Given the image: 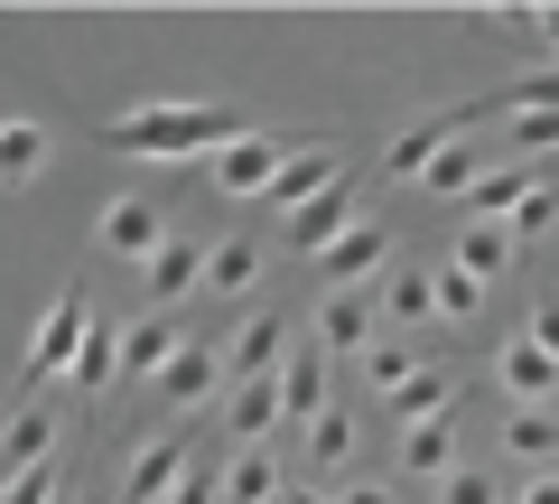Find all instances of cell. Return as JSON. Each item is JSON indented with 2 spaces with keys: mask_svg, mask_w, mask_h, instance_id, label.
Returning a JSON list of instances; mask_svg holds the SVG:
<instances>
[{
  "mask_svg": "<svg viewBox=\"0 0 559 504\" xmlns=\"http://www.w3.org/2000/svg\"><path fill=\"white\" fill-rule=\"evenodd\" d=\"M550 215H559V187H540V197L513 215V234H522V243H532V234H550Z\"/></svg>",
  "mask_w": 559,
  "mask_h": 504,
  "instance_id": "d590c367",
  "label": "cell"
},
{
  "mask_svg": "<svg viewBox=\"0 0 559 504\" xmlns=\"http://www.w3.org/2000/svg\"><path fill=\"white\" fill-rule=\"evenodd\" d=\"M252 281H261V243H252V234H224L215 262H205V290H224V300H234V290H252Z\"/></svg>",
  "mask_w": 559,
  "mask_h": 504,
  "instance_id": "d4e9b609",
  "label": "cell"
},
{
  "mask_svg": "<svg viewBox=\"0 0 559 504\" xmlns=\"http://www.w3.org/2000/svg\"><path fill=\"white\" fill-rule=\"evenodd\" d=\"M513 150H559V113H522L513 121Z\"/></svg>",
  "mask_w": 559,
  "mask_h": 504,
  "instance_id": "e575fe53",
  "label": "cell"
},
{
  "mask_svg": "<svg viewBox=\"0 0 559 504\" xmlns=\"http://www.w3.org/2000/svg\"><path fill=\"white\" fill-rule=\"evenodd\" d=\"M252 121L234 113V103H140V113H121L103 141L121 150V160H215V150H234Z\"/></svg>",
  "mask_w": 559,
  "mask_h": 504,
  "instance_id": "6da1fadb",
  "label": "cell"
},
{
  "mask_svg": "<svg viewBox=\"0 0 559 504\" xmlns=\"http://www.w3.org/2000/svg\"><path fill=\"white\" fill-rule=\"evenodd\" d=\"M532 337H540V345H550V355H559V300H540V318H532Z\"/></svg>",
  "mask_w": 559,
  "mask_h": 504,
  "instance_id": "74e56055",
  "label": "cell"
},
{
  "mask_svg": "<svg viewBox=\"0 0 559 504\" xmlns=\"http://www.w3.org/2000/svg\"><path fill=\"white\" fill-rule=\"evenodd\" d=\"M280 364H289V318H280V308L242 318V327H234V374L252 384V374H280Z\"/></svg>",
  "mask_w": 559,
  "mask_h": 504,
  "instance_id": "5bb4252c",
  "label": "cell"
},
{
  "mask_svg": "<svg viewBox=\"0 0 559 504\" xmlns=\"http://www.w3.org/2000/svg\"><path fill=\"white\" fill-rule=\"evenodd\" d=\"M503 448H513V458H550L559 421H550V411H513V421H503Z\"/></svg>",
  "mask_w": 559,
  "mask_h": 504,
  "instance_id": "f1b7e54d",
  "label": "cell"
},
{
  "mask_svg": "<svg viewBox=\"0 0 559 504\" xmlns=\"http://www.w3.org/2000/svg\"><path fill=\"white\" fill-rule=\"evenodd\" d=\"M411 374H419V355H411V345H373V355H364V384H373V392H401Z\"/></svg>",
  "mask_w": 559,
  "mask_h": 504,
  "instance_id": "4dcf8cb0",
  "label": "cell"
},
{
  "mask_svg": "<svg viewBox=\"0 0 559 504\" xmlns=\"http://www.w3.org/2000/svg\"><path fill=\"white\" fill-rule=\"evenodd\" d=\"M439 504H503V495H495L485 467H457V477H439Z\"/></svg>",
  "mask_w": 559,
  "mask_h": 504,
  "instance_id": "d6a6232c",
  "label": "cell"
},
{
  "mask_svg": "<svg viewBox=\"0 0 559 504\" xmlns=\"http://www.w3.org/2000/svg\"><path fill=\"white\" fill-rule=\"evenodd\" d=\"M495 384L513 392V411H540V402L559 392V355H550L540 337H513V345L495 355Z\"/></svg>",
  "mask_w": 559,
  "mask_h": 504,
  "instance_id": "52a82bcc",
  "label": "cell"
},
{
  "mask_svg": "<svg viewBox=\"0 0 559 504\" xmlns=\"http://www.w3.org/2000/svg\"><path fill=\"white\" fill-rule=\"evenodd\" d=\"M187 467H197V458H187V439H150L131 458V477H121V504H168L187 485Z\"/></svg>",
  "mask_w": 559,
  "mask_h": 504,
  "instance_id": "9c48e42d",
  "label": "cell"
},
{
  "mask_svg": "<svg viewBox=\"0 0 559 504\" xmlns=\"http://www.w3.org/2000/svg\"><path fill=\"white\" fill-rule=\"evenodd\" d=\"M84 337H94V300H84V281H66V290H57V308L38 318V337H28V364H20V384L38 392L47 374H75Z\"/></svg>",
  "mask_w": 559,
  "mask_h": 504,
  "instance_id": "7a4b0ae2",
  "label": "cell"
},
{
  "mask_svg": "<svg viewBox=\"0 0 559 504\" xmlns=\"http://www.w3.org/2000/svg\"><path fill=\"white\" fill-rule=\"evenodd\" d=\"M280 392H289V421L318 430V421H326V345H299L289 374H280Z\"/></svg>",
  "mask_w": 559,
  "mask_h": 504,
  "instance_id": "e0dca14e",
  "label": "cell"
},
{
  "mask_svg": "<svg viewBox=\"0 0 559 504\" xmlns=\"http://www.w3.org/2000/svg\"><path fill=\"white\" fill-rule=\"evenodd\" d=\"M485 113H503V121H522V113H559V66H532V75H513V84H495V94H476V103H457V131L466 121H485Z\"/></svg>",
  "mask_w": 559,
  "mask_h": 504,
  "instance_id": "ba28073f",
  "label": "cell"
},
{
  "mask_svg": "<svg viewBox=\"0 0 559 504\" xmlns=\"http://www.w3.org/2000/svg\"><path fill=\"white\" fill-rule=\"evenodd\" d=\"M187 345H178V318L168 308H150V318H131L121 327V384H140V374H168Z\"/></svg>",
  "mask_w": 559,
  "mask_h": 504,
  "instance_id": "30bf717a",
  "label": "cell"
},
{
  "mask_svg": "<svg viewBox=\"0 0 559 504\" xmlns=\"http://www.w3.org/2000/svg\"><path fill=\"white\" fill-rule=\"evenodd\" d=\"M373 318H382V300L373 290H326V308H318V345L326 355H373Z\"/></svg>",
  "mask_w": 559,
  "mask_h": 504,
  "instance_id": "8992f818",
  "label": "cell"
},
{
  "mask_svg": "<svg viewBox=\"0 0 559 504\" xmlns=\"http://www.w3.org/2000/svg\"><path fill=\"white\" fill-rule=\"evenodd\" d=\"M382 262H392V224L355 215V224H345V234H336V243L318 253V281H326V290H364V281H373Z\"/></svg>",
  "mask_w": 559,
  "mask_h": 504,
  "instance_id": "277c9868",
  "label": "cell"
},
{
  "mask_svg": "<svg viewBox=\"0 0 559 504\" xmlns=\"http://www.w3.org/2000/svg\"><path fill=\"white\" fill-rule=\"evenodd\" d=\"M326 187H345V168H336V150H289V168H280V187L261 206H280V224L299 215V206H318Z\"/></svg>",
  "mask_w": 559,
  "mask_h": 504,
  "instance_id": "8fae6325",
  "label": "cell"
},
{
  "mask_svg": "<svg viewBox=\"0 0 559 504\" xmlns=\"http://www.w3.org/2000/svg\"><path fill=\"white\" fill-rule=\"evenodd\" d=\"M401 467H411V477H457V411H448V421H429V430H401Z\"/></svg>",
  "mask_w": 559,
  "mask_h": 504,
  "instance_id": "d6986e66",
  "label": "cell"
},
{
  "mask_svg": "<svg viewBox=\"0 0 559 504\" xmlns=\"http://www.w3.org/2000/svg\"><path fill=\"white\" fill-rule=\"evenodd\" d=\"M355 458V421H345V411H326L318 430H308V467H345Z\"/></svg>",
  "mask_w": 559,
  "mask_h": 504,
  "instance_id": "f546056e",
  "label": "cell"
},
{
  "mask_svg": "<svg viewBox=\"0 0 559 504\" xmlns=\"http://www.w3.org/2000/svg\"><path fill=\"white\" fill-rule=\"evenodd\" d=\"M280 374H289V364H280ZM280 374H252V384L234 392V430H242V448H261V430L289 421V392H280Z\"/></svg>",
  "mask_w": 559,
  "mask_h": 504,
  "instance_id": "ac0fdd59",
  "label": "cell"
},
{
  "mask_svg": "<svg viewBox=\"0 0 559 504\" xmlns=\"http://www.w3.org/2000/svg\"><path fill=\"white\" fill-rule=\"evenodd\" d=\"M513 243H522L513 224H485V215H476V224L457 234V271H466V281H495V271L513 262Z\"/></svg>",
  "mask_w": 559,
  "mask_h": 504,
  "instance_id": "7402d4cb",
  "label": "cell"
},
{
  "mask_svg": "<svg viewBox=\"0 0 559 504\" xmlns=\"http://www.w3.org/2000/svg\"><path fill=\"white\" fill-rule=\"evenodd\" d=\"M280 168H289V150H280L271 131H242L234 150H215V160H205V178H215V197H271Z\"/></svg>",
  "mask_w": 559,
  "mask_h": 504,
  "instance_id": "3957f363",
  "label": "cell"
},
{
  "mask_svg": "<svg viewBox=\"0 0 559 504\" xmlns=\"http://www.w3.org/2000/svg\"><path fill=\"white\" fill-rule=\"evenodd\" d=\"M382 318H392V327L439 318V281H419V271H392V281H382Z\"/></svg>",
  "mask_w": 559,
  "mask_h": 504,
  "instance_id": "4316f807",
  "label": "cell"
},
{
  "mask_svg": "<svg viewBox=\"0 0 559 504\" xmlns=\"http://www.w3.org/2000/svg\"><path fill=\"white\" fill-rule=\"evenodd\" d=\"M503 28H522V38H540V47H559V10H503Z\"/></svg>",
  "mask_w": 559,
  "mask_h": 504,
  "instance_id": "8d00e7d4",
  "label": "cell"
},
{
  "mask_svg": "<svg viewBox=\"0 0 559 504\" xmlns=\"http://www.w3.org/2000/svg\"><path fill=\"white\" fill-rule=\"evenodd\" d=\"M429 281H439V318H476V308H485V281H466L457 262H448V271H429Z\"/></svg>",
  "mask_w": 559,
  "mask_h": 504,
  "instance_id": "1f68e13d",
  "label": "cell"
},
{
  "mask_svg": "<svg viewBox=\"0 0 559 504\" xmlns=\"http://www.w3.org/2000/svg\"><path fill=\"white\" fill-rule=\"evenodd\" d=\"M345 504H392V485H355V495H345Z\"/></svg>",
  "mask_w": 559,
  "mask_h": 504,
  "instance_id": "ab89813d",
  "label": "cell"
},
{
  "mask_svg": "<svg viewBox=\"0 0 559 504\" xmlns=\"http://www.w3.org/2000/svg\"><path fill=\"white\" fill-rule=\"evenodd\" d=\"M522 504H559V477H532V485H522Z\"/></svg>",
  "mask_w": 559,
  "mask_h": 504,
  "instance_id": "f35d334b",
  "label": "cell"
},
{
  "mask_svg": "<svg viewBox=\"0 0 559 504\" xmlns=\"http://www.w3.org/2000/svg\"><path fill=\"white\" fill-rule=\"evenodd\" d=\"M47 448H57V421H47V411H20V421L0 430V485L38 477V467H47Z\"/></svg>",
  "mask_w": 559,
  "mask_h": 504,
  "instance_id": "9a60e30c",
  "label": "cell"
},
{
  "mask_svg": "<svg viewBox=\"0 0 559 504\" xmlns=\"http://www.w3.org/2000/svg\"><path fill=\"white\" fill-rule=\"evenodd\" d=\"M205 262H215V253H205L197 234H168V253L150 262V290H159V300H178L187 281H205Z\"/></svg>",
  "mask_w": 559,
  "mask_h": 504,
  "instance_id": "cb8c5ba5",
  "label": "cell"
},
{
  "mask_svg": "<svg viewBox=\"0 0 559 504\" xmlns=\"http://www.w3.org/2000/svg\"><path fill=\"white\" fill-rule=\"evenodd\" d=\"M345 224H355V178H345V187H326L318 206H299V215L280 224V234H289V253H326V243H336Z\"/></svg>",
  "mask_w": 559,
  "mask_h": 504,
  "instance_id": "4fadbf2b",
  "label": "cell"
},
{
  "mask_svg": "<svg viewBox=\"0 0 559 504\" xmlns=\"http://www.w3.org/2000/svg\"><path fill=\"white\" fill-rule=\"evenodd\" d=\"M103 253H121V262H159V253H168V215L150 197H112V206H103Z\"/></svg>",
  "mask_w": 559,
  "mask_h": 504,
  "instance_id": "5b68a950",
  "label": "cell"
},
{
  "mask_svg": "<svg viewBox=\"0 0 559 504\" xmlns=\"http://www.w3.org/2000/svg\"><path fill=\"white\" fill-rule=\"evenodd\" d=\"M224 504H280V458H271V439H261V448H234V467H224Z\"/></svg>",
  "mask_w": 559,
  "mask_h": 504,
  "instance_id": "44dd1931",
  "label": "cell"
},
{
  "mask_svg": "<svg viewBox=\"0 0 559 504\" xmlns=\"http://www.w3.org/2000/svg\"><path fill=\"white\" fill-rule=\"evenodd\" d=\"M448 141H457V121H448V113H439V121H411V131H401L392 150H382V178H429Z\"/></svg>",
  "mask_w": 559,
  "mask_h": 504,
  "instance_id": "2e32d148",
  "label": "cell"
},
{
  "mask_svg": "<svg viewBox=\"0 0 559 504\" xmlns=\"http://www.w3.org/2000/svg\"><path fill=\"white\" fill-rule=\"evenodd\" d=\"M485 178H495V168H485V150L466 141V131H457V141L439 150V168H429V187H439V197H476Z\"/></svg>",
  "mask_w": 559,
  "mask_h": 504,
  "instance_id": "484cf974",
  "label": "cell"
},
{
  "mask_svg": "<svg viewBox=\"0 0 559 504\" xmlns=\"http://www.w3.org/2000/svg\"><path fill=\"white\" fill-rule=\"evenodd\" d=\"M448 411H457V374H448V364H419L411 384L392 392V421L401 430H429V421H448Z\"/></svg>",
  "mask_w": 559,
  "mask_h": 504,
  "instance_id": "7c38bea8",
  "label": "cell"
},
{
  "mask_svg": "<svg viewBox=\"0 0 559 504\" xmlns=\"http://www.w3.org/2000/svg\"><path fill=\"white\" fill-rule=\"evenodd\" d=\"M280 504H289V495H280Z\"/></svg>",
  "mask_w": 559,
  "mask_h": 504,
  "instance_id": "60d3db41",
  "label": "cell"
},
{
  "mask_svg": "<svg viewBox=\"0 0 559 504\" xmlns=\"http://www.w3.org/2000/svg\"><path fill=\"white\" fill-rule=\"evenodd\" d=\"M112 384H121V337H112V327H94L84 355H75V392H112Z\"/></svg>",
  "mask_w": 559,
  "mask_h": 504,
  "instance_id": "83f0119b",
  "label": "cell"
},
{
  "mask_svg": "<svg viewBox=\"0 0 559 504\" xmlns=\"http://www.w3.org/2000/svg\"><path fill=\"white\" fill-rule=\"evenodd\" d=\"M215 495H224V467H215V458H197V467H187V485H178L168 504H215Z\"/></svg>",
  "mask_w": 559,
  "mask_h": 504,
  "instance_id": "836d02e7",
  "label": "cell"
},
{
  "mask_svg": "<svg viewBox=\"0 0 559 504\" xmlns=\"http://www.w3.org/2000/svg\"><path fill=\"white\" fill-rule=\"evenodd\" d=\"M224 364H234V355H205V345H187V355H178V364H168V374H159V402H178V411H197L205 392L224 384Z\"/></svg>",
  "mask_w": 559,
  "mask_h": 504,
  "instance_id": "ffe728a7",
  "label": "cell"
},
{
  "mask_svg": "<svg viewBox=\"0 0 559 504\" xmlns=\"http://www.w3.org/2000/svg\"><path fill=\"white\" fill-rule=\"evenodd\" d=\"M47 168V131L38 121H0V187H28Z\"/></svg>",
  "mask_w": 559,
  "mask_h": 504,
  "instance_id": "603a6c76",
  "label": "cell"
}]
</instances>
